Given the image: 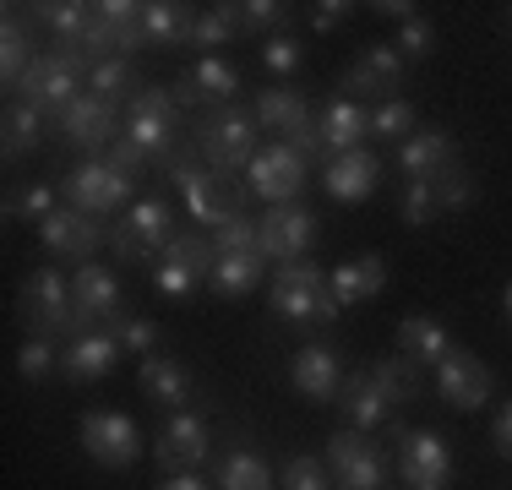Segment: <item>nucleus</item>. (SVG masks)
Masks as SVG:
<instances>
[{"mask_svg":"<svg viewBox=\"0 0 512 490\" xmlns=\"http://www.w3.org/2000/svg\"><path fill=\"white\" fill-rule=\"evenodd\" d=\"M17 322L28 338H77L82 322H77V305H71V278L60 267H33L28 284L17 294Z\"/></svg>","mask_w":512,"mask_h":490,"instance_id":"nucleus-1","label":"nucleus"},{"mask_svg":"<svg viewBox=\"0 0 512 490\" xmlns=\"http://www.w3.org/2000/svg\"><path fill=\"white\" fill-rule=\"evenodd\" d=\"M267 305L273 316L295 327H322V322H338V300L327 294V267H316L311 256L300 262H278L273 267V289H267Z\"/></svg>","mask_w":512,"mask_h":490,"instance_id":"nucleus-2","label":"nucleus"},{"mask_svg":"<svg viewBox=\"0 0 512 490\" xmlns=\"http://www.w3.org/2000/svg\"><path fill=\"white\" fill-rule=\"evenodd\" d=\"M256 137H262V126H256V115L246 104H218V109H207L197 126H191V142L202 147L207 169H218V175L246 169L256 158Z\"/></svg>","mask_w":512,"mask_h":490,"instance_id":"nucleus-3","label":"nucleus"},{"mask_svg":"<svg viewBox=\"0 0 512 490\" xmlns=\"http://www.w3.org/2000/svg\"><path fill=\"white\" fill-rule=\"evenodd\" d=\"M126 142H137L148 158H164L175 142H186V120H180V104L169 88H142L137 98L126 104V131H120Z\"/></svg>","mask_w":512,"mask_h":490,"instance_id":"nucleus-4","label":"nucleus"},{"mask_svg":"<svg viewBox=\"0 0 512 490\" xmlns=\"http://www.w3.org/2000/svg\"><path fill=\"white\" fill-rule=\"evenodd\" d=\"M169 240H175V213H169V202L148 196V202L126 207V218H120V229L109 245H115V256L126 267H137V262H158Z\"/></svg>","mask_w":512,"mask_h":490,"instance_id":"nucleus-5","label":"nucleus"},{"mask_svg":"<svg viewBox=\"0 0 512 490\" xmlns=\"http://www.w3.org/2000/svg\"><path fill=\"white\" fill-rule=\"evenodd\" d=\"M306 175H311V164L295 153V147H289V142H267V147H256V158L246 164V191L262 196L267 207H284V202H300Z\"/></svg>","mask_w":512,"mask_h":490,"instance_id":"nucleus-6","label":"nucleus"},{"mask_svg":"<svg viewBox=\"0 0 512 490\" xmlns=\"http://www.w3.org/2000/svg\"><path fill=\"white\" fill-rule=\"evenodd\" d=\"M131 186H137V180L120 175L109 158H82V164L71 169L66 180H60V191H66V207H77V213H93V218H104V213H115V207H126V202H131Z\"/></svg>","mask_w":512,"mask_h":490,"instance_id":"nucleus-7","label":"nucleus"},{"mask_svg":"<svg viewBox=\"0 0 512 490\" xmlns=\"http://www.w3.org/2000/svg\"><path fill=\"white\" fill-rule=\"evenodd\" d=\"M327 463H333V474H338V490H387V474H393L387 452L365 431H333Z\"/></svg>","mask_w":512,"mask_h":490,"instance_id":"nucleus-8","label":"nucleus"},{"mask_svg":"<svg viewBox=\"0 0 512 490\" xmlns=\"http://www.w3.org/2000/svg\"><path fill=\"white\" fill-rule=\"evenodd\" d=\"M82 447L99 469H131L142 458V431L131 414H115V409H93L82 414Z\"/></svg>","mask_w":512,"mask_h":490,"instance_id":"nucleus-9","label":"nucleus"},{"mask_svg":"<svg viewBox=\"0 0 512 490\" xmlns=\"http://www.w3.org/2000/svg\"><path fill=\"white\" fill-rule=\"evenodd\" d=\"M207 452H213V431H207V420H197L191 409H175V414H169V425H164V431H158V441H153V458H158V474H164V480L202 469Z\"/></svg>","mask_w":512,"mask_h":490,"instance_id":"nucleus-10","label":"nucleus"},{"mask_svg":"<svg viewBox=\"0 0 512 490\" xmlns=\"http://www.w3.org/2000/svg\"><path fill=\"white\" fill-rule=\"evenodd\" d=\"M316 213L300 202H284V207H267L262 218H256V235H262V256L267 262H300V256H311L316 245Z\"/></svg>","mask_w":512,"mask_h":490,"instance_id":"nucleus-11","label":"nucleus"},{"mask_svg":"<svg viewBox=\"0 0 512 490\" xmlns=\"http://www.w3.org/2000/svg\"><path fill=\"white\" fill-rule=\"evenodd\" d=\"M180 191H186V207H191V218H197V229H207V235H213V229H224L229 218L246 213V186H240L235 175H218V169H207V164H202Z\"/></svg>","mask_w":512,"mask_h":490,"instance_id":"nucleus-12","label":"nucleus"},{"mask_svg":"<svg viewBox=\"0 0 512 490\" xmlns=\"http://www.w3.org/2000/svg\"><path fill=\"white\" fill-rule=\"evenodd\" d=\"M33 235H39V245L44 251H55V256H66V262H93V251H99L104 240H115L104 229V218H93V213H77V207H55L50 218H44L39 229H33Z\"/></svg>","mask_w":512,"mask_h":490,"instance_id":"nucleus-13","label":"nucleus"},{"mask_svg":"<svg viewBox=\"0 0 512 490\" xmlns=\"http://www.w3.org/2000/svg\"><path fill=\"white\" fill-rule=\"evenodd\" d=\"M404 88V55L398 44H371L360 49V60L338 77V98L360 104V98H382V93H398Z\"/></svg>","mask_w":512,"mask_h":490,"instance_id":"nucleus-14","label":"nucleus"},{"mask_svg":"<svg viewBox=\"0 0 512 490\" xmlns=\"http://www.w3.org/2000/svg\"><path fill=\"white\" fill-rule=\"evenodd\" d=\"M71 305H77L82 333H93V327H115L120 322V278L109 273V267H99V262H82L77 273H71Z\"/></svg>","mask_w":512,"mask_h":490,"instance_id":"nucleus-15","label":"nucleus"},{"mask_svg":"<svg viewBox=\"0 0 512 490\" xmlns=\"http://www.w3.org/2000/svg\"><path fill=\"white\" fill-rule=\"evenodd\" d=\"M436 392H442L447 409H463L474 414L485 398H491V371H485V360H474L469 349H447V360H436Z\"/></svg>","mask_w":512,"mask_h":490,"instance_id":"nucleus-16","label":"nucleus"},{"mask_svg":"<svg viewBox=\"0 0 512 490\" xmlns=\"http://www.w3.org/2000/svg\"><path fill=\"white\" fill-rule=\"evenodd\" d=\"M398 474H404L409 490H447L453 480V452L436 431H409L404 447H398Z\"/></svg>","mask_w":512,"mask_h":490,"instance_id":"nucleus-17","label":"nucleus"},{"mask_svg":"<svg viewBox=\"0 0 512 490\" xmlns=\"http://www.w3.org/2000/svg\"><path fill=\"white\" fill-rule=\"evenodd\" d=\"M115 360H120L115 327H93V333H77L60 349V376H66L71 387H88V382H99V376L115 371Z\"/></svg>","mask_w":512,"mask_h":490,"instance_id":"nucleus-18","label":"nucleus"},{"mask_svg":"<svg viewBox=\"0 0 512 490\" xmlns=\"http://www.w3.org/2000/svg\"><path fill=\"white\" fill-rule=\"evenodd\" d=\"M60 126V137L66 142H77L82 153H109V142H115V126H120V115H115V104L99 93H82L77 104L66 109V115L55 120Z\"/></svg>","mask_w":512,"mask_h":490,"instance_id":"nucleus-19","label":"nucleus"},{"mask_svg":"<svg viewBox=\"0 0 512 490\" xmlns=\"http://www.w3.org/2000/svg\"><path fill=\"white\" fill-rule=\"evenodd\" d=\"M289 382H295L300 398L327 403L344 387V360H338V349H327V343H306V349L289 360Z\"/></svg>","mask_w":512,"mask_h":490,"instance_id":"nucleus-20","label":"nucleus"},{"mask_svg":"<svg viewBox=\"0 0 512 490\" xmlns=\"http://www.w3.org/2000/svg\"><path fill=\"white\" fill-rule=\"evenodd\" d=\"M376 180H382V158L371 153V147H355V153H338L333 164L322 169V186L333 202H344V207H355L365 202V196L376 191Z\"/></svg>","mask_w":512,"mask_h":490,"instance_id":"nucleus-21","label":"nucleus"},{"mask_svg":"<svg viewBox=\"0 0 512 490\" xmlns=\"http://www.w3.org/2000/svg\"><path fill=\"white\" fill-rule=\"evenodd\" d=\"M387 289V262L382 251H365V256H349V262L327 267V294L338 305H365Z\"/></svg>","mask_w":512,"mask_h":490,"instance_id":"nucleus-22","label":"nucleus"},{"mask_svg":"<svg viewBox=\"0 0 512 490\" xmlns=\"http://www.w3.org/2000/svg\"><path fill=\"white\" fill-rule=\"evenodd\" d=\"M251 115H256V126L273 131L278 142H295L300 131L316 120L311 104H306V93H295V88H262V93H256V104H251Z\"/></svg>","mask_w":512,"mask_h":490,"instance_id":"nucleus-23","label":"nucleus"},{"mask_svg":"<svg viewBox=\"0 0 512 490\" xmlns=\"http://www.w3.org/2000/svg\"><path fill=\"white\" fill-rule=\"evenodd\" d=\"M22 11L28 6H6V22H0V82H6V93L17 88L22 71L44 55V44L33 39V22L22 17Z\"/></svg>","mask_w":512,"mask_h":490,"instance_id":"nucleus-24","label":"nucleus"},{"mask_svg":"<svg viewBox=\"0 0 512 490\" xmlns=\"http://www.w3.org/2000/svg\"><path fill=\"white\" fill-rule=\"evenodd\" d=\"M316 131H322L327 164H333L338 153H355V147L371 137V109H365V104H349V98H333V104L316 115Z\"/></svg>","mask_w":512,"mask_h":490,"instance_id":"nucleus-25","label":"nucleus"},{"mask_svg":"<svg viewBox=\"0 0 512 490\" xmlns=\"http://www.w3.org/2000/svg\"><path fill=\"white\" fill-rule=\"evenodd\" d=\"M398 164H404L409 180H436L442 169L458 164V142L447 137L442 126H425V131H414V137L398 147Z\"/></svg>","mask_w":512,"mask_h":490,"instance_id":"nucleus-26","label":"nucleus"},{"mask_svg":"<svg viewBox=\"0 0 512 490\" xmlns=\"http://www.w3.org/2000/svg\"><path fill=\"white\" fill-rule=\"evenodd\" d=\"M338 409H344L349 431H376V425H387V414H393V403H387V392L376 387V376H344V387H338Z\"/></svg>","mask_w":512,"mask_h":490,"instance_id":"nucleus-27","label":"nucleus"},{"mask_svg":"<svg viewBox=\"0 0 512 490\" xmlns=\"http://www.w3.org/2000/svg\"><path fill=\"white\" fill-rule=\"evenodd\" d=\"M137 387L148 392L153 403H164V409H186L191 403V371L180 360H169V354H148V360H142Z\"/></svg>","mask_w":512,"mask_h":490,"instance_id":"nucleus-28","label":"nucleus"},{"mask_svg":"<svg viewBox=\"0 0 512 490\" xmlns=\"http://www.w3.org/2000/svg\"><path fill=\"white\" fill-rule=\"evenodd\" d=\"M142 33H148V44H191V33H197V11L180 6V0H153V6H142Z\"/></svg>","mask_w":512,"mask_h":490,"instance_id":"nucleus-29","label":"nucleus"},{"mask_svg":"<svg viewBox=\"0 0 512 490\" xmlns=\"http://www.w3.org/2000/svg\"><path fill=\"white\" fill-rule=\"evenodd\" d=\"M398 349H404L414 365H431L436 371V360H447L453 338H447V327L431 322V316H404V322H398Z\"/></svg>","mask_w":512,"mask_h":490,"instance_id":"nucleus-30","label":"nucleus"},{"mask_svg":"<svg viewBox=\"0 0 512 490\" xmlns=\"http://www.w3.org/2000/svg\"><path fill=\"white\" fill-rule=\"evenodd\" d=\"M191 82H197V93H202V104H207V109L235 104V98H240V71L229 66L224 55H202L197 66H191Z\"/></svg>","mask_w":512,"mask_h":490,"instance_id":"nucleus-31","label":"nucleus"},{"mask_svg":"<svg viewBox=\"0 0 512 490\" xmlns=\"http://www.w3.org/2000/svg\"><path fill=\"white\" fill-rule=\"evenodd\" d=\"M262 273H267V256H218L207 289L224 294V300H240V294H251L256 284H262Z\"/></svg>","mask_w":512,"mask_h":490,"instance_id":"nucleus-32","label":"nucleus"},{"mask_svg":"<svg viewBox=\"0 0 512 490\" xmlns=\"http://www.w3.org/2000/svg\"><path fill=\"white\" fill-rule=\"evenodd\" d=\"M0 137H6V158L33 153V147L44 142V109L17 104V98H11V104H6V120H0Z\"/></svg>","mask_w":512,"mask_h":490,"instance_id":"nucleus-33","label":"nucleus"},{"mask_svg":"<svg viewBox=\"0 0 512 490\" xmlns=\"http://www.w3.org/2000/svg\"><path fill=\"white\" fill-rule=\"evenodd\" d=\"M218 490H273V474L251 447H235L218 458Z\"/></svg>","mask_w":512,"mask_h":490,"instance_id":"nucleus-34","label":"nucleus"},{"mask_svg":"<svg viewBox=\"0 0 512 490\" xmlns=\"http://www.w3.org/2000/svg\"><path fill=\"white\" fill-rule=\"evenodd\" d=\"M164 262H180L197 278H213V267H218L213 235H207V229H175V240L164 245Z\"/></svg>","mask_w":512,"mask_h":490,"instance_id":"nucleus-35","label":"nucleus"},{"mask_svg":"<svg viewBox=\"0 0 512 490\" xmlns=\"http://www.w3.org/2000/svg\"><path fill=\"white\" fill-rule=\"evenodd\" d=\"M28 22H33V28H50L55 39H77V44H82V33H88V22H93V6H71V0H44V6H33V11H28Z\"/></svg>","mask_w":512,"mask_h":490,"instance_id":"nucleus-36","label":"nucleus"},{"mask_svg":"<svg viewBox=\"0 0 512 490\" xmlns=\"http://www.w3.org/2000/svg\"><path fill=\"white\" fill-rule=\"evenodd\" d=\"M414 131H420V115H414L409 98H382V104L371 109V137H382V142H409Z\"/></svg>","mask_w":512,"mask_h":490,"instance_id":"nucleus-37","label":"nucleus"},{"mask_svg":"<svg viewBox=\"0 0 512 490\" xmlns=\"http://www.w3.org/2000/svg\"><path fill=\"white\" fill-rule=\"evenodd\" d=\"M88 93H99V98H126V93H142V82H137V66L131 60H93V71H88Z\"/></svg>","mask_w":512,"mask_h":490,"instance_id":"nucleus-38","label":"nucleus"},{"mask_svg":"<svg viewBox=\"0 0 512 490\" xmlns=\"http://www.w3.org/2000/svg\"><path fill=\"white\" fill-rule=\"evenodd\" d=\"M50 213H55V186H17L6 196V218H11V224H33V229H39Z\"/></svg>","mask_w":512,"mask_h":490,"instance_id":"nucleus-39","label":"nucleus"},{"mask_svg":"<svg viewBox=\"0 0 512 490\" xmlns=\"http://www.w3.org/2000/svg\"><path fill=\"white\" fill-rule=\"evenodd\" d=\"M235 33H240V22H235V6L224 0V6H207V11H197V33H191V44H197L202 55H207V49L229 44Z\"/></svg>","mask_w":512,"mask_h":490,"instance_id":"nucleus-40","label":"nucleus"},{"mask_svg":"<svg viewBox=\"0 0 512 490\" xmlns=\"http://www.w3.org/2000/svg\"><path fill=\"white\" fill-rule=\"evenodd\" d=\"M371 376H376V387L387 392V403H393V409H398V403H409L414 392H420V376H414V360H409V354H398V360H382Z\"/></svg>","mask_w":512,"mask_h":490,"instance_id":"nucleus-41","label":"nucleus"},{"mask_svg":"<svg viewBox=\"0 0 512 490\" xmlns=\"http://www.w3.org/2000/svg\"><path fill=\"white\" fill-rule=\"evenodd\" d=\"M235 6V22H240V33H284V22H289V6H278V0H229Z\"/></svg>","mask_w":512,"mask_h":490,"instance_id":"nucleus-42","label":"nucleus"},{"mask_svg":"<svg viewBox=\"0 0 512 490\" xmlns=\"http://www.w3.org/2000/svg\"><path fill=\"white\" fill-rule=\"evenodd\" d=\"M431 186H436V202H442V213H463V207H474V196H480V186H474V175H469L463 164L442 169Z\"/></svg>","mask_w":512,"mask_h":490,"instance_id":"nucleus-43","label":"nucleus"},{"mask_svg":"<svg viewBox=\"0 0 512 490\" xmlns=\"http://www.w3.org/2000/svg\"><path fill=\"white\" fill-rule=\"evenodd\" d=\"M213 251L218 256H262V235H256V218H229L224 229H213Z\"/></svg>","mask_w":512,"mask_h":490,"instance_id":"nucleus-44","label":"nucleus"},{"mask_svg":"<svg viewBox=\"0 0 512 490\" xmlns=\"http://www.w3.org/2000/svg\"><path fill=\"white\" fill-rule=\"evenodd\" d=\"M436 213H442L436 186H431V180H409V186H404V202H398V218H404L409 229H425Z\"/></svg>","mask_w":512,"mask_h":490,"instance_id":"nucleus-45","label":"nucleus"},{"mask_svg":"<svg viewBox=\"0 0 512 490\" xmlns=\"http://www.w3.org/2000/svg\"><path fill=\"white\" fill-rule=\"evenodd\" d=\"M50 371H60L55 343H50V338H28V343L17 349V376H22V382H44Z\"/></svg>","mask_w":512,"mask_h":490,"instance_id":"nucleus-46","label":"nucleus"},{"mask_svg":"<svg viewBox=\"0 0 512 490\" xmlns=\"http://www.w3.org/2000/svg\"><path fill=\"white\" fill-rule=\"evenodd\" d=\"M115 338H120V349L137 354V360L158 354V322H148V316H120V322H115Z\"/></svg>","mask_w":512,"mask_h":490,"instance_id":"nucleus-47","label":"nucleus"},{"mask_svg":"<svg viewBox=\"0 0 512 490\" xmlns=\"http://www.w3.org/2000/svg\"><path fill=\"white\" fill-rule=\"evenodd\" d=\"M202 278L191 273V267H180V262H164V256H158L153 262V289L164 294V300H186L191 289H197Z\"/></svg>","mask_w":512,"mask_h":490,"instance_id":"nucleus-48","label":"nucleus"},{"mask_svg":"<svg viewBox=\"0 0 512 490\" xmlns=\"http://www.w3.org/2000/svg\"><path fill=\"white\" fill-rule=\"evenodd\" d=\"M300 60H306V49H300L295 33H278V39H267V49H262V66H267V71H278V77L300 71Z\"/></svg>","mask_w":512,"mask_h":490,"instance_id":"nucleus-49","label":"nucleus"},{"mask_svg":"<svg viewBox=\"0 0 512 490\" xmlns=\"http://www.w3.org/2000/svg\"><path fill=\"white\" fill-rule=\"evenodd\" d=\"M431 49H436V28L425 17H409L404 28H398V55L404 60H425Z\"/></svg>","mask_w":512,"mask_h":490,"instance_id":"nucleus-50","label":"nucleus"},{"mask_svg":"<svg viewBox=\"0 0 512 490\" xmlns=\"http://www.w3.org/2000/svg\"><path fill=\"white\" fill-rule=\"evenodd\" d=\"M284 490H333V480H327V469L316 458H295L284 469Z\"/></svg>","mask_w":512,"mask_h":490,"instance_id":"nucleus-51","label":"nucleus"},{"mask_svg":"<svg viewBox=\"0 0 512 490\" xmlns=\"http://www.w3.org/2000/svg\"><path fill=\"white\" fill-rule=\"evenodd\" d=\"M104 158H109V164H115V169H120V175H131V180H137V175H142V169H148V164H153V158H148V153H142V147H137V142H126V137H115V142H109V153H104Z\"/></svg>","mask_w":512,"mask_h":490,"instance_id":"nucleus-52","label":"nucleus"},{"mask_svg":"<svg viewBox=\"0 0 512 490\" xmlns=\"http://www.w3.org/2000/svg\"><path fill=\"white\" fill-rule=\"evenodd\" d=\"M349 11H355L349 0H322V6H311V28L316 33H333V28H344V22H349Z\"/></svg>","mask_w":512,"mask_h":490,"instance_id":"nucleus-53","label":"nucleus"},{"mask_svg":"<svg viewBox=\"0 0 512 490\" xmlns=\"http://www.w3.org/2000/svg\"><path fill=\"white\" fill-rule=\"evenodd\" d=\"M491 447L502 452V458H512V403L502 414H496V425H491Z\"/></svg>","mask_w":512,"mask_h":490,"instance_id":"nucleus-54","label":"nucleus"},{"mask_svg":"<svg viewBox=\"0 0 512 490\" xmlns=\"http://www.w3.org/2000/svg\"><path fill=\"white\" fill-rule=\"evenodd\" d=\"M169 93H175V104H180V109H197V104H202V93H197V82H191V71L169 82Z\"/></svg>","mask_w":512,"mask_h":490,"instance_id":"nucleus-55","label":"nucleus"},{"mask_svg":"<svg viewBox=\"0 0 512 490\" xmlns=\"http://www.w3.org/2000/svg\"><path fill=\"white\" fill-rule=\"evenodd\" d=\"M376 11H382L387 22H398V28H404L409 17H420V6H409V0H376Z\"/></svg>","mask_w":512,"mask_h":490,"instance_id":"nucleus-56","label":"nucleus"},{"mask_svg":"<svg viewBox=\"0 0 512 490\" xmlns=\"http://www.w3.org/2000/svg\"><path fill=\"white\" fill-rule=\"evenodd\" d=\"M158 490H207V485L197 480V474H175V480H164Z\"/></svg>","mask_w":512,"mask_h":490,"instance_id":"nucleus-57","label":"nucleus"},{"mask_svg":"<svg viewBox=\"0 0 512 490\" xmlns=\"http://www.w3.org/2000/svg\"><path fill=\"white\" fill-rule=\"evenodd\" d=\"M502 305H507V322H512V284H507V294H502Z\"/></svg>","mask_w":512,"mask_h":490,"instance_id":"nucleus-58","label":"nucleus"},{"mask_svg":"<svg viewBox=\"0 0 512 490\" xmlns=\"http://www.w3.org/2000/svg\"><path fill=\"white\" fill-rule=\"evenodd\" d=\"M507 28H512V6H507Z\"/></svg>","mask_w":512,"mask_h":490,"instance_id":"nucleus-59","label":"nucleus"}]
</instances>
